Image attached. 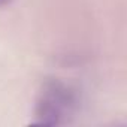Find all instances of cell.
Returning a JSON list of instances; mask_svg holds the SVG:
<instances>
[{
  "mask_svg": "<svg viewBox=\"0 0 127 127\" xmlns=\"http://www.w3.org/2000/svg\"><path fill=\"white\" fill-rule=\"evenodd\" d=\"M76 105V94L69 85L58 79H49L39 91L34 115L40 124H61L73 115Z\"/></svg>",
  "mask_w": 127,
  "mask_h": 127,
  "instance_id": "1",
  "label": "cell"
},
{
  "mask_svg": "<svg viewBox=\"0 0 127 127\" xmlns=\"http://www.w3.org/2000/svg\"><path fill=\"white\" fill-rule=\"evenodd\" d=\"M11 3V0H0V6H6Z\"/></svg>",
  "mask_w": 127,
  "mask_h": 127,
  "instance_id": "2",
  "label": "cell"
}]
</instances>
